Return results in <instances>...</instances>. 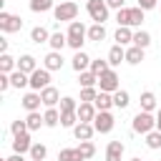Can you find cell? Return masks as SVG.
Segmentation results:
<instances>
[{"instance_id": "cell-1", "label": "cell", "mask_w": 161, "mask_h": 161, "mask_svg": "<svg viewBox=\"0 0 161 161\" xmlns=\"http://www.w3.org/2000/svg\"><path fill=\"white\" fill-rule=\"evenodd\" d=\"M68 45L78 53V50H83V43H86V38H88V28L80 23V20H73L70 25H68Z\"/></svg>"}, {"instance_id": "cell-2", "label": "cell", "mask_w": 161, "mask_h": 161, "mask_svg": "<svg viewBox=\"0 0 161 161\" xmlns=\"http://www.w3.org/2000/svg\"><path fill=\"white\" fill-rule=\"evenodd\" d=\"M53 15H55L58 23H73V20L78 18V3H73V0L60 3V5L53 8Z\"/></svg>"}, {"instance_id": "cell-3", "label": "cell", "mask_w": 161, "mask_h": 161, "mask_svg": "<svg viewBox=\"0 0 161 161\" xmlns=\"http://www.w3.org/2000/svg\"><path fill=\"white\" fill-rule=\"evenodd\" d=\"M133 131L136 133H151V131H156V116L153 113H146V111H138L136 116H133Z\"/></svg>"}, {"instance_id": "cell-4", "label": "cell", "mask_w": 161, "mask_h": 161, "mask_svg": "<svg viewBox=\"0 0 161 161\" xmlns=\"http://www.w3.org/2000/svg\"><path fill=\"white\" fill-rule=\"evenodd\" d=\"M86 10H88V15H91V20L93 23H106L108 20V5H106V0H88L86 3Z\"/></svg>"}, {"instance_id": "cell-5", "label": "cell", "mask_w": 161, "mask_h": 161, "mask_svg": "<svg viewBox=\"0 0 161 161\" xmlns=\"http://www.w3.org/2000/svg\"><path fill=\"white\" fill-rule=\"evenodd\" d=\"M23 28V18L20 15H13V13H8V10H0V30L3 33H18Z\"/></svg>"}, {"instance_id": "cell-6", "label": "cell", "mask_w": 161, "mask_h": 161, "mask_svg": "<svg viewBox=\"0 0 161 161\" xmlns=\"http://www.w3.org/2000/svg\"><path fill=\"white\" fill-rule=\"evenodd\" d=\"M98 91H103V93H116V91H121V86H118V73L111 68V70H106L103 75H98Z\"/></svg>"}, {"instance_id": "cell-7", "label": "cell", "mask_w": 161, "mask_h": 161, "mask_svg": "<svg viewBox=\"0 0 161 161\" xmlns=\"http://www.w3.org/2000/svg\"><path fill=\"white\" fill-rule=\"evenodd\" d=\"M113 126H116V118L111 116V111H98V113H96V118H93L96 133H111Z\"/></svg>"}, {"instance_id": "cell-8", "label": "cell", "mask_w": 161, "mask_h": 161, "mask_svg": "<svg viewBox=\"0 0 161 161\" xmlns=\"http://www.w3.org/2000/svg\"><path fill=\"white\" fill-rule=\"evenodd\" d=\"M50 86V70L48 68H38L35 73H30V88L33 91H43V88H48Z\"/></svg>"}, {"instance_id": "cell-9", "label": "cell", "mask_w": 161, "mask_h": 161, "mask_svg": "<svg viewBox=\"0 0 161 161\" xmlns=\"http://www.w3.org/2000/svg\"><path fill=\"white\" fill-rule=\"evenodd\" d=\"M30 148H33L30 131H25L20 136H13V153H30Z\"/></svg>"}, {"instance_id": "cell-10", "label": "cell", "mask_w": 161, "mask_h": 161, "mask_svg": "<svg viewBox=\"0 0 161 161\" xmlns=\"http://www.w3.org/2000/svg\"><path fill=\"white\" fill-rule=\"evenodd\" d=\"M40 103H43V98H40V93H38V91H30V93H25V96L20 98V106H23L28 113L38 111V108H40Z\"/></svg>"}, {"instance_id": "cell-11", "label": "cell", "mask_w": 161, "mask_h": 161, "mask_svg": "<svg viewBox=\"0 0 161 161\" xmlns=\"http://www.w3.org/2000/svg\"><path fill=\"white\" fill-rule=\"evenodd\" d=\"M40 98H43V106H45V108H55V106L60 103V93H58V88H53V86L43 88V91H40Z\"/></svg>"}, {"instance_id": "cell-12", "label": "cell", "mask_w": 161, "mask_h": 161, "mask_svg": "<svg viewBox=\"0 0 161 161\" xmlns=\"http://www.w3.org/2000/svg\"><path fill=\"white\" fill-rule=\"evenodd\" d=\"M123 151H126V146L121 141H108V146H106V161H121Z\"/></svg>"}, {"instance_id": "cell-13", "label": "cell", "mask_w": 161, "mask_h": 161, "mask_svg": "<svg viewBox=\"0 0 161 161\" xmlns=\"http://www.w3.org/2000/svg\"><path fill=\"white\" fill-rule=\"evenodd\" d=\"M70 65H73V70H75V73H83V70H91V58H88V53H83V50H78V53L73 55V60H70Z\"/></svg>"}, {"instance_id": "cell-14", "label": "cell", "mask_w": 161, "mask_h": 161, "mask_svg": "<svg viewBox=\"0 0 161 161\" xmlns=\"http://www.w3.org/2000/svg\"><path fill=\"white\" fill-rule=\"evenodd\" d=\"M43 68H48L50 73H53V70H60V68H63V55H60L58 50H50V53L43 58Z\"/></svg>"}, {"instance_id": "cell-15", "label": "cell", "mask_w": 161, "mask_h": 161, "mask_svg": "<svg viewBox=\"0 0 161 161\" xmlns=\"http://www.w3.org/2000/svg\"><path fill=\"white\" fill-rule=\"evenodd\" d=\"M75 113H78V121H80V123H93V118H96L98 111H96L93 103H80Z\"/></svg>"}, {"instance_id": "cell-16", "label": "cell", "mask_w": 161, "mask_h": 161, "mask_svg": "<svg viewBox=\"0 0 161 161\" xmlns=\"http://www.w3.org/2000/svg\"><path fill=\"white\" fill-rule=\"evenodd\" d=\"M18 70H23V73H28V75H30V73H35V70H38V60H35L30 53H25V55H20V58H18Z\"/></svg>"}, {"instance_id": "cell-17", "label": "cell", "mask_w": 161, "mask_h": 161, "mask_svg": "<svg viewBox=\"0 0 161 161\" xmlns=\"http://www.w3.org/2000/svg\"><path fill=\"white\" fill-rule=\"evenodd\" d=\"M93 106H96V111H111V108H113V93H103V91H98Z\"/></svg>"}, {"instance_id": "cell-18", "label": "cell", "mask_w": 161, "mask_h": 161, "mask_svg": "<svg viewBox=\"0 0 161 161\" xmlns=\"http://www.w3.org/2000/svg\"><path fill=\"white\" fill-rule=\"evenodd\" d=\"M93 133H96L93 123H78V126L73 128V136H75L78 141H91V138H93Z\"/></svg>"}, {"instance_id": "cell-19", "label": "cell", "mask_w": 161, "mask_h": 161, "mask_svg": "<svg viewBox=\"0 0 161 161\" xmlns=\"http://www.w3.org/2000/svg\"><path fill=\"white\" fill-rule=\"evenodd\" d=\"M106 60L111 63V68H113V65H121V60H126V48H123V45H111Z\"/></svg>"}, {"instance_id": "cell-20", "label": "cell", "mask_w": 161, "mask_h": 161, "mask_svg": "<svg viewBox=\"0 0 161 161\" xmlns=\"http://www.w3.org/2000/svg\"><path fill=\"white\" fill-rule=\"evenodd\" d=\"M113 40H116V45H123V48H126L128 43L133 45V30H131V28H118L116 35H113Z\"/></svg>"}, {"instance_id": "cell-21", "label": "cell", "mask_w": 161, "mask_h": 161, "mask_svg": "<svg viewBox=\"0 0 161 161\" xmlns=\"http://www.w3.org/2000/svg\"><path fill=\"white\" fill-rule=\"evenodd\" d=\"M50 35H53V33H48V28H43V25H35V28L30 30V40L38 43V45H40V43H48Z\"/></svg>"}, {"instance_id": "cell-22", "label": "cell", "mask_w": 161, "mask_h": 161, "mask_svg": "<svg viewBox=\"0 0 161 161\" xmlns=\"http://www.w3.org/2000/svg\"><path fill=\"white\" fill-rule=\"evenodd\" d=\"M48 45H50V50H58V53H60V50H63V48L68 45V35L58 30V33H53V35H50V40H48Z\"/></svg>"}, {"instance_id": "cell-23", "label": "cell", "mask_w": 161, "mask_h": 161, "mask_svg": "<svg viewBox=\"0 0 161 161\" xmlns=\"http://www.w3.org/2000/svg\"><path fill=\"white\" fill-rule=\"evenodd\" d=\"M78 86L80 88H96L98 86V75L91 73V70H83V73H78Z\"/></svg>"}, {"instance_id": "cell-24", "label": "cell", "mask_w": 161, "mask_h": 161, "mask_svg": "<svg viewBox=\"0 0 161 161\" xmlns=\"http://www.w3.org/2000/svg\"><path fill=\"white\" fill-rule=\"evenodd\" d=\"M141 60H143V48L128 45V48H126V63H131V65H138Z\"/></svg>"}, {"instance_id": "cell-25", "label": "cell", "mask_w": 161, "mask_h": 161, "mask_svg": "<svg viewBox=\"0 0 161 161\" xmlns=\"http://www.w3.org/2000/svg\"><path fill=\"white\" fill-rule=\"evenodd\" d=\"M10 83H13V88H25V86H30V75L23 73V70H13L10 73Z\"/></svg>"}, {"instance_id": "cell-26", "label": "cell", "mask_w": 161, "mask_h": 161, "mask_svg": "<svg viewBox=\"0 0 161 161\" xmlns=\"http://www.w3.org/2000/svg\"><path fill=\"white\" fill-rule=\"evenodd\" d=\"M141 111H146V113H153L156 111V96L151 91H143L141 93Z\"/></svg>"}, {"instance_id": "cell-27", "label": "cell", "mask_w": 161, "mask_h": 161, "mask_svg": "<svg viewBox=\"0 0 161 161\" xmlns=\"http://www.w3.org/2000/svg\"><path fill=\"white\" fill-rule=\"evenodd\" d=\"M25 123H28V131H38L40 126H45V118L40 116V111H33L25 116Z\"/></svg>"}, {"instance_id": "cell-28", "label": "cell", "mask_w": 161, "mask_h": 161, "mask_svg": "<svg viewBox=\"0 0 161 161\" xmlns=\"http://www.w3.org/2000/svg\"><path fill=\"white\" fill-rule=\"evenodd\" d=\"M106 38V25H101V23H93L91 28H88V40H93V43H101Z\"/></svg>"}, {"instance_id": "cell-29", "label": "cell", "mask_w": 161, "mask_h": 161, "mask_svg": "<svg viewBox=\"0 0 161 161\" xmlns=\"http://www.w3.org/2000/svg\"><path fill=\"white\" fill-rule=\"evenodd\" d=\"M13 70H18V60H15L13 55H8V53L0 55V73H8V75H10Z\"/></svg>"}, {"instance_id": "cell-30", "label": "cell", "mask_w": 161, "mask_h": 161, "mask_svg": "<svg viewBox=\"0 0 161 161\" xmlns=\"http://www.w3.org/2000/svg\"><path fill=\"white\" fill-rule=\"evenodd\" d=\"M143 23V10L136 5V8H128V28H138Z\"/></svg>"}, {"instance_id": "cell-31", "label": "cell", "mask_w": 161, "mask_h": 161, "mask_svg": "<svg viewBox=\"0 0 161 161\" xmlns=\"http://www.w3.org/2000/svg\"><path fill=\"white\" fill-rule=\"evenodd\" d=\"M133 45L146 50V48L151 45V33H146V30H136V33H133Z\"/></svg>"}, {"instance_id": "cell-32", "label": "cell", "mask_w": 161, "mask_h": 161, "mask_svg": "<svg viewBox=\"0 0 161 161\" xmlns=\"http://www.w3.org/2000/svg\"><path fill=\"white\" fill-rule=\"evenodd\" d=\"M43 118H45V126H48V128H55V126L60 123V111H58V108H45Z\"/></svg>"}, {"instance_id": "cell-33", "label": "cell", "mask_w": 161, "mask_h": 161, "mask_svg": "<svg viewBox=\"0 0 161 161\" xmlns=\"http://www.w3.org/2000/svg\"><path fill=\"white\" fill-rule=\"evenodd\" d=\"M58 161H83L78 148H60L58 151Z\"/></svg>"}, {"instance_id": "cell-34", "label": "cell", "mask_w": 161, "mask_h": 161, "mask_svg": "<svg viewBox=\"0 0 161 161\" xmlns=\"http://www.w3.org/2000/svg\"><path fill=\"white\" fill-rule=\"evenodd\" d=\"M58 106H60V113H73V111H78V106H80V103H78L75 98H70V96H63Z\"/></svg>"}, {"instance_id": "cell-35", "label": "cell", "mask_w": 161, "mask_h": 161, "mask_svg": "<svg viewBox=\"0 0 161 161\" xmlns=\"http://www.w3.org/2000/svg\"><path fill=\"white\" fill-rule=\"evenodd\" d=\"M106 70H111V63H108V60H103V58H96V60H91V73H96V75H103Z\"/></svg>"}, {"instance_id": "cell-36", "label": "cell", "mask_w": 161, "mask_h": 161, "mask_svg": "<svg viewBox=\"0 0 161 161\" xmlns=\"http://www.w3.org/2000/svg\"><path fill=\"white\" fill-rule=\"evenodd\" d=\"M128 103H131L128 91H116V93H113V106H116V108H128Z\"/></svg>"}, {"instance_id": "cell-37", "label": "cell", "mask_w": 161, "mask_h": 161, "mask_svg": "<svg viewBox=\"0 0 161 161\" xmlns=\"http://www.w3.org/2000/svg\"><path fill=\"white\" fill-rule=\"evenodd\" d=\"M78 151H80L83 161H88V158L96 156V146H93V141H80V143H78Z\"/></svg>"}, {"instance_id": "cell-38", "label": "cell", "mask_w": 161, "mask_h": 161, "mask_svg": "<svg viewBox=\"0 0 161 161\" xmlns=\"http://www.w3.org/2000/svg\"><path fill=\"white\" fill-rule=\"evenodd\" d=\"M80 121H78V113L73 111V113H60V126L63 128H75Z\"/></svg>"}, {"instance_id": "cell-39", "label": "cell", "mask_w": 161, "mask_h": 161, "mask_svg": "<svg viewBox=\"0 0 161 161\" xmlns=\"http://www.w3.org/2000/svg\"><path fill=\"white\" fill-rule=\"evenodd\" d=\"M146 146H148L151 151H158V148H161V131H151V133H146Z\"/></svg>"}, {"instance_id": "cell-40", "label": "cell", "mask_w": 161, "mask_h": 161, "mask_svg": "<svg viewBox=\"0 0 161 161\" xmlns=\"http://www.w3.org/2000/svg\"><path fill=\"white\" fill-rule=\"evenodd\" d=\"M48 156V148L43 146V143H33V148H30V161H43Z\"/></svg>"}, {"instance_id": "cell-41", "label": "cell", "mask_w": 161, "mask_h": 161, "mask_svg": "<svg viewBox=\"0 0 161 161\" xmlns=\"http://www.w3.org/2000/svg\"><path fill=\"white\" fill-rule=\"evenodd\" d=\"M53 8V0H30V10L33 13H48Z\"/></svg>"}, {"instance_id": "cell-42", "label": "cell", "mask_w": 161, "mask_h": 161, "mask_svg": "<svg viewBox=\"0 0 161 161\" xmlns=\"http://www.w3.org/2000/svg\"><path fill=\"white\" fill-rule=\"evenodd\" d=\"M98 96V88H80V103H93Z\"/></svg>"}, {"instance_id": "cell-43", "label": "cell", "mask_w": 161, "mask_h": 161, "mask_svg": "<svg viewBox=\"0 0 161 161\" xmlns=\"http://www.w3.org/2000/svg\"><path fill=\"white\" fill-rule=\"evenodd\" d=\"M25 131H28V123H25V121L18 118V121L10 123V133H13V136H20V133H25Z\"/></svg>"}, {"instance_id": "cell-44", "label": "cell", "mask_w": 161, "mask_h": 161, "mask_svg": "<svg viewBox=\"0 0 161 161\" xmlns=\"http://www.w3.org/2000/svg\"><path fill=\"white\" fill-rule=\"evenodd\" d=\"M10 86H13V83H10V75H8V73H0V93H5Z\"/></svg>"}, {"instance_id": "cell-45", "label": "cell", "mask_w": 161, "mask_h": 161, "mask_svg": "<svg viewBox=\"0 0 161 161\" xmlns=\"http://www.w3.org/2000/svg\"><path fill=\"white\" fill-rule=\"evenodd\" d=\"M123 3H126V0H106V5H108V10H116V13H118V10H123V8H126V5H123Z\"/></svg>"}, {"instance_id": "cell-46", "label": "cell", "mask_w": 161, "mask_h": 161, "mask_svg": "<svg viewBox=\"0 0 161 161\" xmlns=\"http://www.w3.org/2000/svg\"><path fill=\"white\" fill-rule=\"evenodd\" d=\"M156 3H158V0H138V8L146 13V10H153V8H156Z\"/></svg>"}, {"instance_id": "cell-47", "label": "cell", "mask_w": 161, "mask_h": 161, "mask_svg": "<svg viewBox=\"0 0 161 161\" xmlns=\"http://www.w3.org/2000/svg\"><path fill=\"white\" fill-rule=\"evenodd\" d=\"M5 53H8V40L0 38V55H5Z\"/></svg>"}, {"instance_id": "cell-48", "label": "cell", "mask_w": 161, "mask_h": 161, "mask_svg": "<svg viewBox=\"0 0 161 161\" xmlns=\"http://www.w3.org/2000/svg\"><path fill=\"white\" fill-rule=\"evenodd\" d=\"M3 161H25V158H23V153H13V156H8V158H3Z\"/></svg>"}, {"instance_id": "cell-49", "label": "cell", "mask_w": 161, "mask_h": 161, "mask_svg": "<svg viewBox=\"0 0 161 161\" xmlns=\"http://www.w3.org/2000/svg\"><path fill=\"white\" fill-rule=\"evenodd\" d=\"M156 131H161V108L156 111Z\"/></svg>"}, {"instance_id": "cell-50", "label": "cell", "mask_w": 161, "mask_h": 161, "mask_svg": "<svg viewBox=\"0 0 161 161\" xmlns=\"http://www.w3.org/2000/svg\"><path fill=\"white\" fill-rule=\"evenodd\" d=\"M131 161H143V158H131Z\"/></svg>"}, {"instance_id": "cell-51", "label": "cell", "mask_w": 161, "mask_h": 161, "mask_svg": "<svg viewBox=\"0 0 161 161\" xmlns=\"http://www.w3.org/2000/svg\"><path fill=\"white\" fill-rule=\"evenodd\" d=\"M86 3H88V0H86Z\"/></svg>"}]
</instances>
